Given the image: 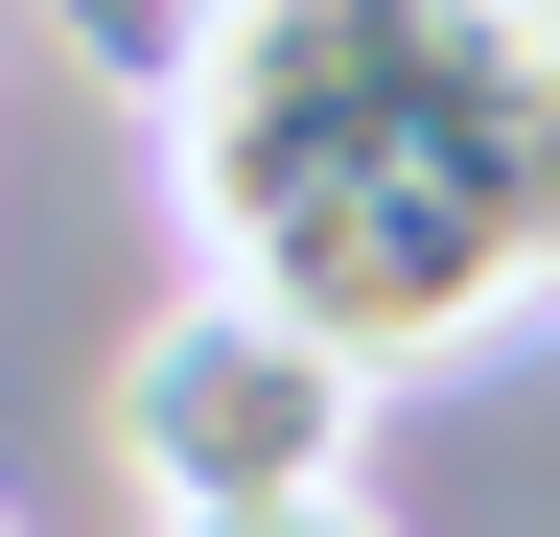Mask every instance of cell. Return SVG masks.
<instances>
[{
  "label": "cell",
  "mask_w": 560,
  "mask_h": 537,
  "mask_svg": "<svg viewBox=\"0 0 560 537\" xmlns=\"http://www.w3.org/2000/svg\"><path fill=\"white\" fill-rule=\"evenodd\" d=\"M117 467H140V514H304L350 491V444H374V374L327 351V327H280L257 281H187V304H140V351H117Z\"/></svg>",
  "instance_id": "obj_2"
},
{
  "label": "cell",
  "mask_w": 560,
  "mask_h": 537,
  "mask_svg": "<svg viewBox=\"0 0 560 537\" xmlns=\"http://www.w3.org/2000/svg\"><path fill=\"white\" fill-rule=\"evenodd\" d=\"M0 537H24V514H0Z\"/></svg>",
  "instance_id": "obj_5"
},
{
  "label": "cell",
  "mask_w": 560,
  "mask_h": 537,
  "mask_svg": "<svg viewBox=\"0 0 560 537\" xmlns=\"http://www.w3.org/2000/svg\"><path fill=\"white\" fill-rule=\"evenodd\" d=\"M47 47H70V71H117V94H187L210 0H47Z\"/></svg>",
  "instance_id": "obj_3"
},
{
  "label": "cell",
  "mask_w": 560,
  "mask_h": 537,
  "mask_svg": "<svg viewBox=\"0 0 560 537\" xmlns=\"http://www.w3.org/2000/svg\"><path fill=\"white\" fill-rule=\"evenodd\" d=\"M164 187L210 281L350 374H444L560 304V0H210Z\"/></svg>",
  "instance_id": "obj_1"
},
{
  "label": "cell",
  "mask_w": 560,
  "mask_h": 537,
  "mask_svg": "<svg viewBox=\"0 0 560 537\" xmlns=\"http://www.w3.org/2000/svg\"><path fill=\"white\" fill-rule=\"evenodd\" d=\"M187 537H397L374 491H304V514H187Z\"/></svg>",
  "instance_id": "obj_4"
}]
</instances>
